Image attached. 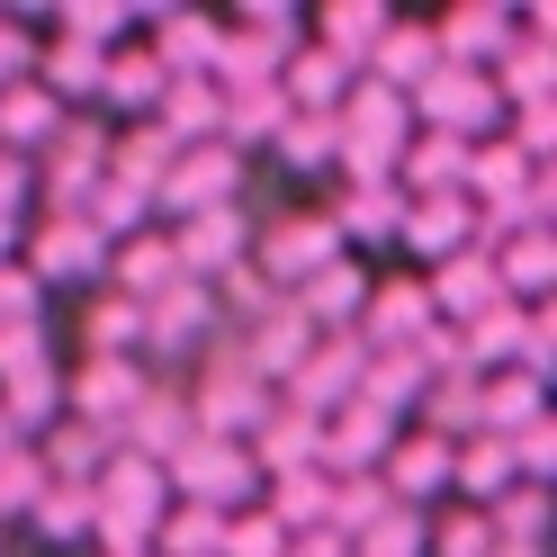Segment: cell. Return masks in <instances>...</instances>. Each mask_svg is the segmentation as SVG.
<instances>
[{
  "label": "cell",
  "instance_id": "6da1fadb",
  "mask_svg": "<svg viewBox=\"0 0 557 557\" xmlns=\"http://www.w3.org/2000/svg\"><path fill=\"white\" fill-rule=\"evenodd\" d=\"M324 261H342L333 207H270V225H252V270L270 278L278 297H288L297 278H315Z\"/></svg>",
  "mask_w": 557,
  "mask_h": 557
},
{
  "label": "cell",
  "instance_id": "7a4b0ae2",
  "mask_svg": "<svg viewBox=\"0 0 557 557\" xmlns=\"http://www.w3.org/2000/svg\"><path fill=\"white\" fill-rule=\"evenodd\" d=\"M162 485H171V504H207V512H243V504H261V468H252V449H243V441H207V432L162 468Z\"/></svg>",
  "mask_w": 557,
  "mask_h": 557
},
{
  "label": "cell",
  "instance_id": "3957f363",
  "mask_svg": "<svg viewBox=\"0 0 557 557\" xmlns=\"http://www.w3.org/2000/svg\"><path fill=\"white\" fill-rule=\"evenodd\" d=\"M18 270L37 278V288H99V278H109V243L82 216H27L18 225Z\"/></svg>",
  "mask_w": 557,
  "mask_h": 557
},
{
  "label": "cell",
  "instance_id": "277c9868",
  "mask_svg": "<svg viewBox=\"0 0 557 557\" xmlns=\"http://www.w3.org/2000/svg\"><path fill=\"white\" fill-rule=\"evenodd\" d=\"M243 153L225 145H181V162L162 171V189H153V225H181V216H207V207H234L243 198Z\"/></svg>",
  "mask_w": 557,
  "mask_h": 557
},
{
  "label": "cell",
  "instance_id": "5b68a950",
  "mask_svg": "<svg viewBox=\"0 0 557 557\" xmlns=\"http://www.w3.org/2000/svg\"><path fill=\"white\" fill-rule=\"evenodd\" d=\"M413 126H432V135H468V145H485V135L504 126V99L485 73H459V63H432V82L405 99Z\"/></svg>",
  "mask_w": 557,
  "mask_h": 557
},
{
  "label": "cell",
  "instance_id": "8992f818",
  "mask_svg": "<svg viewBox=\"0 0 557 557\" xmlns=\"http://www.w3.org/2000/svg\"><path fill=\"white\" fill-rule=\"evenodd\" d=\"M360 369H369V333H315V351H306V369L278 387V405H297V413H342L360 396Z\"/></svg>",
  "mask_w": 557,
  "mask_h": 557
},
{
  "label": "cell",
  "instance_id": "52a82bcc",
  "mask_svg": "<svg viewBox=\"0 0 557 557\" xmlns=\"http://www.w3.org/2000/svg\"><path fill=\"white\" fill-rule=\"evenodd\" d=\"M145 387H153L145 360H73L63 369V413H73V423H99L117 441V423L145 405Z\"/></svg>",
  "mask_w": 557,
  "mask_h": 557
},
{
  "label": "cell",
  "instance_id": "ba28073f",
  "mask_svg": "<svg viewBox=\"0 0 557 557\" xmlns=\"http://www.w3.org/2000/svg\"><path fill=\"white\" fill-rule=\"evenodd\" d=\"M171 234V252H181V270L189 278H216V270H234V261H252V207H207V216H181V225H162Z\"/></svg>",
  "mask_w": 557,
  "mask_h": 557
},
{
  "label": "cell",
  "instance_id": "9c48e42d",
  "mask_svg": "<svg viewBox=\"0 0 557 557\" xmlns=\"http://www.w3.org/2000/svg\"><path fill=\"white\" fill-rule=\"evenodd\" d=\"M189 441H198V423H189V387L181 377H153L145 405L117 423V449H135V459H153V468H171Z\"/></svg>",
  "mask_w": 557,
  "mask_h": 557
},
{
  "label": "cell",
  "instance_id": "30bf717a",
  "mask_svg": "<svg viewBox=\"0 0 557 557\" xmlns=\"http://www.w3.org/2000/svg\"><path fill=\"white\" fill-rule=\"evenodd\" d=\"M377 485H387V504H405V512H432V504H449V441H432V432H396V449L377 459Z\"/></svg>",
  "mask_w": 557,
  "mask_h": 557
},
{
  "label": "cell",
  "instance_id": "8fae6325",
  "mask_svg": "<svg viewBox=\"0 0 557 557\" xmlns=\"http://www.w3.org/2000/svg\"><path fill=\"white\" fill-rule=\"evenodd\" d=\"M369 278H377L369 261H351V252H342V261H324L315 278H297V288H288V306L306 315V333H360Z\"/></svg>",
  "mask_w": 557,
  "mask_h": 557
},
{
  "label": "cell",
  "instance_id": "7c38bea8",
  "mask_svg": "<svg viewBox=\"0 0 557 557\" xmlns=\"http://www.w3.org/2000/svg\"><path fill=\"white\" fill-rule=\"evenodd\" d=\"M234 351H243V369H252L261 387L278 396V387H288V377L306 369V351H315V333H306V315H297L288 297H278L261 324H243V333H234Z\"/></svg>",
  "mask_w": 557,
  "mask_h": 557
},
{
  "label": "cell",
  "instance_id": "4fadbf2b",
  "mask_svg": "<svg viewBox=\"0 0 557 557\" xmlns=\"http://www.w3.org/2000/svg\"><path fill=\"white\" fill-rule=\"evenodd\" d=\"M423 297H432V324H449V333H459V324H476V315H495V306H512L485 252H459V261L423 270Z\"/></svg>",
  "mask_w": 557,
  "mask_h": 557
},
{
  "label": "cell",
  "instance_id": "5bb4252c",
  "mask_svg": "<svg viewBox=\"0 0 557 557\" xmlns=\"http://www.w3.org/2000/svg\"><path fill=\"white\" fill-rule=\"evenodd\" d=\"M243 449H252L261 485H278V476H306V468H324V423H315V413H297V405H278V396H270L261 432L243 441Z\"/></svg>",
  "mask_w": 557,
  "mask_h": 557
},
{
  "label": "cell",
  "instance_id": "9a60e30c",
  "mask_svg": "<svg viewBox=\"0 0 557 557\" xmlns=\"http://www.w3.org/2000/svg\"><path fill=\"white\" fill-rule=\"evenodd\" d=\"M396 413H377V405H342V413H324V476H377V459L396 449Z\"/></svg>",
  "mask_w": 557,
  "mask_h": 557
},
{
  "label": "cell",
  "instance_id": "2e32d148",
  "mask_svg": "<svg viewBox=\"0 0 557 557\" xmlns=\"http://www.w3.org/2000/svg\"><path fill=\"white\" fill-rule=\"evenodd\" d=\"M476 243V207L468 198H405V225H396V252H413L423 270L459 261Z\"/></svg>",
  "mask_w": 557,
  "mask_h": 557
},
{
  "label": "cell",
  "instance_id": "e0dca14e",
  "mask_svg": "<svg viewBox=\"0 0 557 557\" xmlns=\"http://www.w3.org/2000/svg\"><path fill=\"white\" fill-rule=\"evenodd\" d=\"M432 46H441V63H459V73H485V63L512 46V10L504 0H459V10L432 18Z\"/></svg>",
  "mask_w": 557,
  "mask_h": 557
},
{
  "label": "cell",
  "instance_id": "ac0fdd59",
  "mask_svg": "<svg viewBox=\"0 0 557 557\" xmlns=\"http://www.w3.org/2000/svg\"><path fill=\"white\" fill-rule=\"evenodd\" d=\"M162 82H171V73L145 54V37H126V46H109V63H99V99H90V109L109 117V126H135V117H153Z\"/></svg>",
  "mask_w": 557,
  "mask_h": 557
},
{
  "label": "cell",
  "instance_id": "d6986e66",
  "mask_svg": "<svg viewBox=\"0 0 557 557\" xmlns=\"http://www.w3.org/2000/svg\"><path fill=\"white\" fill-rule=\"evenodd\" d=\"M181 252H171V234L162 225H145V234H126V243H109V278L99 288H117L126 306H153L162 288H181Z\"/></svg>",
  "mask_w": 557,
  "mask_h": 557
},
{
  "label": "cell",
  "instance_id": "ffe728a7",
  "mask_svg": "<svg viewBox=\"0 0 557 557\" xmlns=\"http://www.w3.org/2000/svg\"><path fill=\"white\" fill-rule=\"evenodd\" d=\"M432 63H441L432 18H387V37H377V46H369V63H360V82H377V90L413 99V90L432 82Z\"/></svg>",
  "mask_w": 557,
  "mask_h": 557
},
{
  "label": "cell",
  "instance_id": "44dd1931",
  "mask_svg": "<svg viewBox=\"0 0 557 557\" xmlns=\"http://www.w3.org/2000/svg\"><path fill=\"white\" fill-rule=\"evenodd\" d=\"M37 449V468H46V485H99V468L117 459V441L99 432V423H73V413H54V423L27 441Z\"/></svg>",
  "mask_w": 557,
  "mask_h": 557
},
{
  "label": "cell",
  "instance_id": "7402d4cb",
  "mask_svg": "<svg viewBox=\"0 0 557 557\" xmlns=\"http://www.w3.org/2000/svg\"><path fill=\"white\" fill-rule=\"evenodd\" d=\"M396 189L405 198H468V135L413 126V145L396 153Z\"/></svg>",
  "mask_w": 557,
  "mask_h": 557
},
{
  "label": "cell",
  "instance_id": "603a6c76",
  "mask_svg": "<svg viewBox=\"0 0 557 557\" xmlns=\"http://www.w3.org/2000/svg\"><path fill=\"white\" fill-rule=\"evenodd\" d=\"M360 333H369V351H405L413 333H432V297H423V278H369Z\"/></svg>",
  "mask_w": 557,
  "mask_h": 557
},
{
  "label": "cell",
  "instance_id": "cb8c5ba5",
  "mask_svg": "<svg viewBox=\"0 0 557 557\" xmlns=\"http://www.w3.org/2000/svg\"><path fill=\"white\" fill-rule=\"evenodd\" d=\"M387 0H324V10H315V27H306V46H324L333 63H351V73H360V63H369V46L377 37H387Z\"/></svg>",
  "mask_w": 557,
  "mask_h": 557
},
{
  "label": "cell",
  "instance_id": "d4e9b609",
  "mask_svg": "<svg viewBox=\"0 0 557 557\" xmlns=\"http://www.w3.org/2000/svg\"><path fill=\"white\" fill-rule=\"evenodd\" d=\"M351 82L360 73H351V63H333L324 46H297L288 63H278V99H288L297 117H333L342 99H351Z\"/></svg>",
  "mask_w": 557,
  "mask_h": 557
},
{
  "label": "cell",
  "instance_id": "484cf974",
  "mask_svg": "<svg viewBox=\"0 0 557 557\" xmlns=\"http://www.w3.org/2000/svg\"><path fill=\"white\" fill-rule=\"evenodd\" d=\"M485 82H495V99H504V117L512 109H557V46H504L495 63H485Z\"/></svg>",
  "mask_w": 557,
  "mask_h": 557
},
{
  "label": "cell",
  "instance_id": "4316f807",
  "mask_svg": "<svg viewBox=\"0 0 557 557\" xmlns=\"http://www.w3.org/2000/svg\"><path fill=\"white\" fill-rule=\"evenodd\" d=\"M145 351V306H126L117 288H90L82 306V360H135Z\"/></svg>",
  "mask_w": 557,
  "mask_h": 557
},
{
  "label": "cell",
  "instance_id": "83f0119b",
  "mask_svg": "<svg viewBox=\"0 0 557 557\" xmlns=\"http://www.w3.org/2000/svg\"><path fill=\"white\" fill-rule=\"evenodd\" d=\"M504 485H521V476H512V459H504V441H495V432H476V441L449 449V504L485 512V504L504 495Z\"/></svg>",
  "mask_w": 557,
  "mask_h": 557
},
{
  "label": "cell",
  "instance_id": "f1b7e54d",
  "mask_svg": "<svg viewBox=\"0 0 557 557\" xmlns=\"http://www.w3.org/2000/svg\"><path fill=\"white\" fill-rule=\"evenodd\" d=\"M261 512L278 521V540H306V531H324V521H333V476H324V468H306V476H278V485H261Z\"/></svg>",
  "mask_w": 557,
  "mask_h": 557
},
{
  "label": "cell",
  "instance_id": "f546056e",
  "mask_svg": "<svg viewBox=\"0 0 557 557\" xmlns=\"http://www.w3.org/2000/svg\"><path fill=\"white\" fill-rule=\"evenodd\" d=\"M54 126H63V109L37 90V82H18V90H0V153H18V162H37L46 145H54Z\"/></svg>",
  "mask_w": 557,
  "mask_h": 557
},
{
  "label": "cell",
  "instance_id": "4dcf8cb0",
  "mask_svg": "<svg viewBox=\"0 0 557 557\" xmlns=\"http://www.w3.org/2000/svg\"><path fill=\"white\" fill-rule=\"evenodd\" d=\"M540 413H548V387H540V377H521V369H495V377H476V423L485 432H521V423H540Z\"/></svg>",
  "mask_w": 557,
  "mask_h": 557
},
{
  "label": "cell",
  "instance_id": "1f68e13d",
  "mask_svg": "<svg viewBox=\"0 0 557 557\" xmlns=\"http://www.w3.org/2000/svg\"><path fill=\"white\" fill-rule=\"evenodd\" d=\"M495 278L512 306H548V278H557V234H512L495 252Z\"/></svg>",
  "mask_w": 557,
  "mask_h": 557
},
{
  "label": "cell",
  "instance_id": "d6a6232c",
  "mask_svg": "<svg viewBox=\"0 0 557 557\" xmlns=\"http://www.w3.org/2000/svg\"><path fill=\"white\" fill-rule=\"evenodd\" d=\"M82 225H90L99 243L145 234V225H153V189H135V181H117V171H109V181H99V189L82 198Z\"/></svg>",
  "mask_w": 557,
  "mask_h": 557
},
{
  "label": "cell",
  "instance_id": "836d02e7",
  "mask_svg": "<svg viewBox=\"0 0 557 557\" xmlns=\"http://www.w3.org/2000/svg\"><path fill=\"white\" fill-rule=\"evenodd\" d=\"M225 37H243V46H261L270 63H288V54L306 46V18L288 10V0H243V10L225 18Z\"/></svg>",
  "mask_w": 557,
  "mask_h": 557
},
{
  "label": "cell",
  "instance_id": "e575fe53",
  "mask_svg": "<svg viewBox=\"0 0 557 557\" xmlns=\"http://www.w3.org/2000/svg\"><path fill=\"white\" fill-rule=\"evenodd\" d=\"M333 153H342V135H333V117H278V135H270V162L278 171H333Z\"/></svg>",
  "mask_w": 557,
  "mask_h": 557
},
{
  "label": "cell",
  "instance_id": "d590c367",
  "mask_svg": "<svg viewBox=\"0 0 557 557\" xmlns=\"http://www.w3.org/2000/svg\"><path fill=\"white\" fill-rule=\"evenodd\" d=\"M27 531H37L46 548H82L90 540V485H46L37 512H27Z\"/></svg>",
  "mask_w": 557,
  "mask_h": 557
},
{
  "label": "cell",
  "instance_id": "8d00e7d4",
  "mask_svg": "<svg viewBox=\"0 0 557 557\" xmlns=\"http://www.w3.org/2000/svg\"><path fill=\"white\" fill-rule=\"evenodd\" d=\"M540 521H548V485H504V495L485 504L495 548H540Z\"/></svg>",
  "mask_w": 557,
  "mask_h": 557
},
{
  "label": "cell",
  "instance_id": "74e56055",
  "mask_svg": "<svg viewBox=\"0 0 557 557\" xmlns=\"http://www.w3.org/2000/svg\"><path fill=\"white\" fill-rule=\"evenodd\" d=\"M37 495H46V468H37V449H0V531H10V521H27L37 512Z\"/></svg>",
  "mask_w": 557,
  "mask_h": 557
},
{
  "label": "cell",
  "instance_id": "f35d334b",
  "mask_svg": "<svg viewBox=\"0 0 557 557\" xmlns=\"http://www.w3.org/2000/svg\"><path fill=\"white\" fill-rule=\"evenodd\" d=\"M216 557H288V540H278V521L261 504H243V512H225V548Z\"/></svg>",
  "mask_w": 557,
  "mask_h": 557
},
{
  "label": "cell",
  "instance_id": "ab89813d",
  "mask_svg": "<svg viewBox=\"0 0 557 557\" xmlns=\"http://www.w3.org/2000/svg\"><path fill=\"white\" fill-rule=\"evenodd\" d=\"M495 135H504V145L531 162V171H548V153H557V109H512Z\"/></svg>",
  "mask_w": 557,
  "mask_h": 557
},
{
  "label": "cell",
  "instance_id": "60d3db41",
  "mask_svg": "<svg viewBox=\"0 0 557 557\" xmlns=\"http://www.w3.org/2000/svg\"><path fill=\"white\" fill-rule=\"evenodd\" d=\"M18 324H46V288L18 261H0V333H18Z\"/></svg>",
  "mask_w": 557,
  "mask_h": 557
},
{
  "label": "cell",
  "instance_id": "b9f144b4",
  "mask_svg": "<svg viewBox=\"0 0 557 557\" xmlns=\"http://www.w3.org/2000/svg\"><path fill=\"white\" fill-rule=\"evenodd\" d=\"M27 198H37V189H27V162L0 153V225H27Z\"/></svg>",
  "mask_w": 557,
  "mask_h": 557
},
{
  "label": "cell",
  "instance_id": "7bdbcfd3",
  "mask_svg": "<svg viewBox=\"0 0 557 557\" xmlns=\"http://www.w3.org/2000/svg\"><path fill=\"white\" fill-rule=\"evenodd\" d=\"M288 557H351V540H333V531H306V540H288Z\"/></svg>",
  "mask_w": 557,
  "mask_h": 557
},
{
  "label": "cell",
  "instance_id": "ee69618b",
  "mask_svg": "<svg viewBox=\"0 0 557 557\" xmlns=\"http://www.w3.org/2000/svg\"><path fill=\"white\" fill-rule=\"evenodd\" d=\"M145 557H153V548H145Z\"/></svg>",
  "mask_w": 557,
  "mask_h": 557
}]
</instances>
